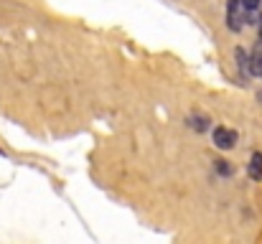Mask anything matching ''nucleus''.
<instances>
[{"label":"nucleus","mask_w":262,"mask_h":244,"mask_svg":"<svg viewBox=\"0 0 262 244\" xmlns=\"http://www.w3.org/2000/svg\"><path fill=\"white\" fill-rule=\"evenodd\" d=\"M214 145L219 150H232L237 145V132L229 130V127H216L214 130Z\"/></svg>","instance_id":"1"},{"label":"nucleus","mask_w":262,"mask_h":244,"mask_svg":"<svg viewBox=\"0 0 262 244\" xmlns=\"http://www.w3.org/2000/svg\"><path fill=\"white\" fill-rule=\"evenodd\" d=\"M247 173L252 181H262V153H252L250 165H247Z\"/></svg>","instance_id":"2"},{"label":"nucleus","mask_w":262,"mask_h":244,"mask_svg":"<svg viewBox=\"0 0 262 244\" xmlns=\"http://www.w3.org/2000/svg\"><path fill=\"white\" fill-rule=\"evenodd\" d=\"M188 127L196 132H206L209 130V117L206 115H188Z\"/></svg>","instance_id":"3"},{"label":"nucleus","mask_w":262,"mask_h":244,"mask_svg":"<svg viewBox=\"0 0 262 244\" xmlns=\"http://www.w3.org/2000/svg\"><path fill=\"white\" fill-rule=\"evenodd\" d=\"M234 59H237V66H239L245 74H250V59H247L245 49H237V51H234Z\"/></svg>","instance_id":"4"},{"label":"nucleus","mask_w":262,"mask_h":244,"mask_svg":"<svg viewBox=\"0 0 262 244\" xmlns=\"http://www.w3.org/2000/svg\"><path fill=\"white\" fill-rule=\"evenodd\" d=\"M214 170H216L219 175H232V173H234L232 163H229V161H224V158H222V161H216V163H214Z\"/></svg>","instance_id":"5"},{"label":"nucleus","mask_w":262,"mask_h":244,"mask_svg":"<svg viewBox=\"0 0 262 244\" xmlns=\"http://www.w3.org/2000/svg\"><path fill=\"white\" fill-rule=\"evenodd\" d=\"M239 3H242V8H245V10L255 13V10L260 8V3H262V0H239Z\"/></svg>","instance_id":"6"},{"label":"nucleus","mask_w":262,"mask_h":244,"mask_svg":"<svg viewBox=\"0 0 262 244\" xmlns=\"http://www.w3.org/2000/svg\"><path fill=\"white\" fill-rule=\"evenodd\" d=\"M257 28H260V38H262V15H260V20H257Z\"/></svg>","instance_id":"7"},{"label":"nucleus","mask_w":262,"mask_h":244,"mask_svg":"<svg viewBox=\"0 0 262 244\" xmlns=\"http://www.w3.org/2000/svg\"><path fill=\"white\" fill-rule=\"evenodd\" d=\"M260 77H262V74H260Z\"/></svg>","instance_id":"8"}]
</instances>
